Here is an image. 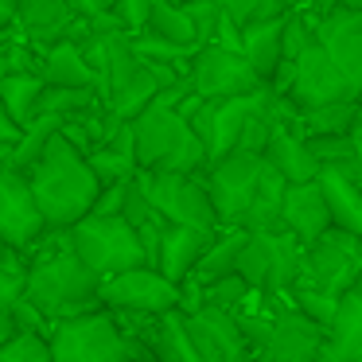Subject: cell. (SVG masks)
<instances>
[{
    "label": "cell",
    "instance_id": "cell-37",
    "mask_svg": "<svg viewBox=\"0 0 362 362\" xmlns=\"http://www.w3.org/2000/svg\"><path fill=\"white\" fill-rule=\"evenodd\" d=\"M180 4H183V12H187L191 28H195V40L199 43H214L222 20H226V12H222L218 0H180Z\"/></svg>",
    "mask_w": 362,
    "mask_h": 362
},
{
    "label": "cell",
    "instance_id": "cell-12",
    "mask_svg": "<svg viewBox=\"0 0 362 362\" xmlns=\"http://www.w3.org/2000/svg\"><path fill=\"white\" fill-rule=\"evenodd\" d=\"M257 172H261V156L257 152H242V148L226 152L222 160L203 168V187L211 195L218 230L242 226L245 206H250V195H253V183H257Z\"/></svg>",
    "mask_w": 362,
    "mask_h": 362
},
{
    "label": "cell",
    "instance_id": "cell-48",
    "mask_svg": "<svg viewBox=\"0 0 362 362\" xmlns=\"http://www.w3.org/2000/svg\"><path fill=\"white\" fill-rule=\"evenodd\" d=\"M245 362H265V358H261V354H250V358H245Z\"/></svg>",
    "mask_w": 362,
    "mask_h": 362
},
{
    "label": "cell",
    "instance_id": "cell-4",
    "mask_svg": "<svg viewBox=\"0 0 362 362\" xmlns=\"http://www.w3.org/2000/svg\"><path fill=\"white\" fill-rule=\"evenodd\" d=\"M47 351L51 362H129L133 354H144V346L121 331L113 312L94 308L51 323Z\"/></svg>",
    "mask_w": 362,
    "mask_h": 362
},
{
    "label": "cell",
    "instance_id": "cell-27",
    "mask_svg": "<svg viewBox=\"0 0 362 362\" xmlns=\"http://www.w3.org/2000/svg\"><path fill=\"white\" fill-rule=\"evenodd\" d=\"M284 187L288 183L265 164L261 156V172H257V183H253V195H250V206H245V218H242V230H276L281 226V199H284Z\"/></svg>",
    "mask_w": 362,
    "mask_h": 362
},
{
    "label": "cell",
    "instance_id": "cell-14",
    "mask_svg": "<svg viewBox=\"0 0 362 362\" xmlns=\"http://www.w3.org/2000/svg\"><path fill=\"white\" fill-rule=\"evenodd\" d=\"M183 327H187L191 351H195L199 362H245L250 354H257L234 315L214 304L191 308L183 315Z\"/></svg>",
    "mask_w": 362,
    "mask_h": 362
},
{
    "label": "cell",
    "instance_id": "cell-9",
    "mask_svg": "<svg viewBox=\"0 0 362 362\" xmlns=\"http://www.w3.org/2000/svg\"><path fill=\"white\" fill-rule=\"evenodd\" d=\"M273 90L261 86L253 94H238V98H218V102H199L195 113L187 117V125L195 129V136L206 148V164L222 160L226 152L238 148V136L250 125L253 113H261L269 102H273Z\"/></svg>",
    "mask_w": 362,
    "mask_h": 362
},
{
    "label": "cell",
    "instance_id": "cell-7",
    "mask_svg": "<svg viewBox=\"0 0 362 362\" xmlns=\"http://www.w3.org/2000/svg\"><path fill=\"white\" fill-rule=\"evenodd\" d=\"M358 276H362V238L358 234L327 226L312 245H304V265H300V276H296L300 288H312L320 296L339 300Z\"/></svg>",
    "mask_w": 362,
    "mask_h": 362
},
{
    "label": "cell",
    "instance_id": "cell-36",
    "mask_svg": "<svg viewBox=\"0 0 362 362\" xmlns=\"http://www.w3.org/2000/svg\"><path fill=\"white\" fill-rule=\"evenodd\" d=\"M250 292L253 288L238 273H226V276H218V281H211L206 288H199V300H203V304L222 308V312H238V308L250 300Z\"/></svg>",
    "mask_w": 362,
    "mask_h": 362
},
{
    "label": "cell",
    "instance_id": "cell-35",
    "mask_svg": "<svg viewBox=\"0 0 362 362\" xmlns=\"http://www.w3.org/2000/svg\"><path fill=\"white\" fill-rule=\"evenodd\" d=\"M0 362H51L47 339L32 331H8L0 339Z\"/></svg>",
    "mask_w": 362,
    "mask_h": 362
},
{
    "label": "cell",
    "instance_id": "cell-11",
    "mask_svg": "<svg viewBox=\"0 0 362 362\" xmlns=\"http://www.w3.org/2000/svg\"><path fill=\"white\" fill-rule=\"evenodd\" d=\"M292 110H315V105H331V102H358L362 90L339 71L327 59V51L315 43V35L304 43L296 59H292V82L284 90Z\"/></svg>",
    "mask_w": 362,
    "mask_h": 362
},
{
    "label": "cell",
    "instance_id": "cell-45",
    "mask_svg": "<svg viewBox=\"0 0 362 362\" xmlns=\"http://www.w3.org/2000/svg\"><path fill=\"white\" fill-rule=\"evenodd\" d=\"M281 4H288V8H331L339 0H281Z\"/></svg>",
    "mask_w": 362,
    "mask_h": 362
},
{
    "label": "cell",
    "instance_id": "cell-39",
    "mask_svg": "<svg viewBox=\"0 0 362 362\" xmlns=\"http://www.w3.org/2000/svg\"><path fill=\"white\" fill-rule=\"evenodd\" d=\"M308 141V152L315 156L320 168H335V164H346L354 160V144H351V133H331V136H304Z\"/></svg>",
    "mask_w": 362,
    "mask_h": 362
},
{
    "label": "cell",
    "instance_id": "cell-49",
    "mask_svg": "<svg viewBox=\"0 0 362 362\" xmlns=\"http://www.w3.org/2000/svg\"><path fill=\"white\" fill-rule=\"evenodd\" d=\"M4 250H8V245H4V242H0V253H4Z\"/></svg>",
    "mask_w": 362,
    "mask_h": 362
},
{
    "label": "cell",
    "instance_id": "cell-19",
    "mask_svg": "<svg viewBox=\"0 0 362 362\" xmlns=\"http://www.w3.org/2000/svg\"><path fill=\"white\" fill-rule=\"evenodd\" d=\"M74 12L66 0H16V16H12V40L32 43L35 51L66 40L74 28Z\"/></svg>",
    "mask_w": 362,
    "mask_h": 362
},
{
    "label": "cell",
    "instance_id": "cell-38",
    "mask_svg": "<svg viewBox=\"0 0 362 362\" xmlns=\"http://www.w3.org/2000/svg\"><path fill=\"white\" fill-rule=\"evenodd\" d=\"M218 4L238 28L257 24V20H273V16H284V12H288V4H281V0H218Z\"/></svg>",
    "mask_w": 362,
    "mask_h": 362
},
{
    "label": "cell",
    "instance_id": "cell-31",
    "mask_svg": "<svg viewBox=\"0 0 362 362\" xmlns=\"http://www.w3.org/2000/svg\"><path fill=\"white\" fill-rule=\"evenodd\" d=\"M354 110H358V102H331V105H315V110H296L292 113V125H296L300 136L351 133Z\"/></svg>",
    "mask_w": 362,
    "mask_h": 362
},
{
    "label": "cell",
    "instance_id": "cell-8",
    "mask_svg": "<svg viewBox=\"0 0 362 362\" xmlns=\"http://www.w3.org/2000/svg\"><path fill=\"white\" fill-rule=\"evenodd\" d=\"M133 183L172 226L218 230L211 195L203 187V172H141L136 168Z\"/></svg>",
    "mask_w": 362,
    "mask_h": 362
},
{
    "label": "cell",
    "instance_id": "cell-29",
    "mask_svg": "<svg viewBox=\"0 0 362 362\" xmlns=\"http://www.w3.org/2000/svg\"><path fill=\"white\" fill-rule=\"evenodd\" d=\"M40 94H43V78H40V74H16V71L0 74V105L8 110V117L16 121L20 129L35 117Z\"/></svg>",
    "mask_w": 362,
    "mask_h": 362
},
{
    "label": "cell",
    "instance_id": "cell-26",
    "mask_svg": "<svg viewBox=\"0 0 362 362\" xmlns=\"http://www.w3.org/2000/svg\"><path fill=\"white\" fill-rule=\"evenodd\" d=\"M40 78H43V86H86V90H98L94 71L86 66L78 43H71V40H59V43H51V47L40 51Z\"/></svg>",
    "mask_w": 362,
    "mask_h": 362
},
{
    "label": "cell",
    "instance_id": "cell-5",
    "mask_svg": "<svg viewBox=\"0 0 362 362\" xmlns=\"http://www.w3.org/2000/svg\"><path fill=\"white\" fill-rule=\"evenodd\" d=\"M304 265V242L292 238L284 226L276 230H245V242L238 250L234 273L261 296H281L296 284Z\"/></svg>",
    "mask_w": 362,
    "mask_h": 362
},
{
    "label": "cell",
    "instance_id": "cell-18",
    "mask_svg": "<svg viewBox=\"0 0 362 362\" xmlns=\"http://www.w3.org/2000/svg\"><path fill=\"white\" fill-rule=\"evenodd\" d=\"M315 362H362V276L339 296Z\"/></svg>",
    "mask_w": 362,
    "mask_h": 362
},
{
    "label": "cell",
    "instance_id": "cell-16",
    "mask_svg": "<svg viewBox=\"0 0 362 362\" xmlns=\"http://www.w3.org/2000/svg\"><path fill=\"white\" fill-rule=\"evenodd\" d=\"M43 230L47 226L32 199L28 175L16 168H0V242L8 250H32Z\"/></svg>",
    "mask_w": 362,
    "mask_h": 362
},
{
    "label": "cell",
    "instance_id": "cell-43",
    "mask_svg": "<svg viewBox=\"0 0 362 362\" xmlns=\"http://www.w3.org/2000/svg\"><path fill=\"white\" fill-rule=\"evenodd\" d=\"M351 144H354V160L362 164V98H358V110H354V125H351Z\"/></svg>",
    "mask_w": 362,
    "mask_h": 362
},
{
    "label": "cell",
    "instance_id": "cell-13",
    "mask_svg": "<svg viewBox=\"0 0 362 362\" xmlns=\"http://www.w3.org/2000/svg\"><path fill=\"white\" fill-rule=\"evenodd\" d=\"M187 82H191V90H195V98H203V102L253 94V90L265 86V82L257 78V71L242 59V51L218 47V43H199L195 47Z\"/></svg>",
    "mask_w": 362,
    "mask_h": 362
},
{
    "label": "cell",
    "instance_id": "cell-22",
    "mask_svg": "<svg viewBox=\"0 0 362 362\" xmlns=\"http://www.w3.org/2000/svg\"><path fill=\"white\" fill-rule=\"evenodd\" d=\"M214 238V230H195V226H172L168 222L164 234L156 242V257H152V269L160 276H168L172 284H183L195 269L199 253L206 250V242Z\"/></svg>",
    "mask_w": 362,
    "mask_h": 362
},
{
    "label": "cell",
    "instance_id": "cell-1",
    "mask_svg": "<svg viewBox=\"0 0 362 362\" xmlns=\"http://www.w3.org/2000/svg\"><path fill=\"white\" fill-rule=\"evenodd\" d=\"M32 250L35 253L24 250V257H28L24 300L35 312H43L55 323V320H71V315L102 308L98 304V276L71 250L66 230H43Z\"/></svg>",
    "mask_w": 362,
    "mask_h": 362
},
{
    "label": "cell",
    "instance_id": "cell-20",
    "mask_svg": "<svg viewBox=\"0 0 362 362\" xmlns=\"http://www.w3.org/2000/svg\"><path fill=\"white\" fill-rule=\"evenodd\" d=\"M292 113L296 110H288L273 125V133H269L261 156H265V164L273 168L284 183H308V180L320 175V164H315V156L308 152V141L296 133V125H292Z\"/></svg>",
    "mask_w": 362,
    "mask_h": 362
},
{
    "label": "cell",
    "instance_id": "cell-17",
    "mask_svg": "<svg viewBox=\"0 0 362 362\" xmlns=\"http://www.w3.org/2000/svg\"><path fill=\"white\" fill-rule=\"evenodd\" d=\"M315 183L323 191L331 226L362 238V164L358 160H346V164H335V168H320Z\"/></svg>",
    "mask_w": 362,
    "mask_h": 362
},
{
    "label": "cell",
    "instance_id": "cell-32",
    "mask_svg": "<svg viewBox=\"0 0 362 362\" xmlns=\"http://www.w3.org/2000/svg\"><path fill=\"white\" fill-rule=\"evenodd\" d=\"M98 105H102L98 90H86V86H43V94H40V105H35V113H55V117H74V113L98 110Z\"/></svg>",
    "mask_w": 362,
    "mask_h": 362
},
{
    "label": "cell",
    "instance_id": "cell-24",
    "mask_svg": "<svg viewBox=\"0 0 362 362\" xmlns=\"http://www.w3.org/2000/svg\"><path fill=\"white\" fill-rule=\"evenodd\" d=\"M288 16V12H284ZM284 16H273V20H257V24H245L238 28V51L242 59L257 71V78L269 86L276 63H281V35H284Z\"/></svg>",
    "mask_w": 362,
    "mask_h": 362
},
{
    "label": "cell",
    "instance_id": "cell-47",
    "mask_svg": "<svg viewBox=\"0 0 362 362\" xmlns=\"http://www.w3.org/2000/svg\"><path fill=\"white\" fill-rule=\"evenodd\" d=\"M129 362H156V358H152V354H133Z\"/></svg>",
    "mask_w": 362,
    "mask_h": 362
},
{
    "label": "cell",
    "instance_id": "cell-21",
    "mask_svg": "<svg viewBox=\"0 0 362 362\" xmlns=\"http://www.w3.org/2000/svg\"><path fill=\"white\" fill-rule=\"evenodd\" d=\"M281 226L288 230L292 238H300L304 245H312L323 230L331 226L327 203H323V191L315 180L308 183H288L281 199Z\"/></svg>",
    "mask_w": 362,
    "mask_h": 362
},
{
    "label": "cell",
    "instance_id": "cell-25",
    "mask_svg": "<svg viewBox=\"0 0 362 362\" xmlns=\"http://www.w3.org/2000/svg\"><path fill=\"white\" fill-rule=\"evenodd\" d=\"M90 172L98 175V183H117V180H133L136 175V152H133V125H117L110 141L94 144L86 152Z\"/></svg>",
    "mask_w": 362,
    "mask_h": 362
},
{
    "label": "cell",
    "instance_id": "cell-46",
    "mask_svg": "<svg viewBox=\"0 0 362 362\" xmlns=\"http://www.w3.org/2000/svg\"><path fill=\"white\" fill-rule=\"evenodd\" d=\"M8 331H12V327H8V315H4V312H0V339H4V335H8Z\"/></svg>",
    "mask_w": 362,
    "mask_h": 362
},
{
    "label": "cell",
    "instance_id": "cell-2",
    "mask_svg": "<svg viewBox=\"0 0 362 362\" xmlns=\"http://www.w3.org/2000/svg\"><path fill=\"white\" fill-rule=\"evenodd\" d=\"M24 175L47 230H66L78 218H86L98 199V187H102L98 175L90 172L86 156L63 133H55L43 144V152L35 156V164Z\"/></svg>",
    "mask_w": 362,
    "mask_h": 362
},
{
    "label": "cell",
    "instance_id": "cell-3",
    "mask_svg": "<svg viewBox=\"0 0 362 362\" xmlns=\"http://www.w3.org/2000/svg\"><path fill=\"white\" fill-rule=\"evenodd\" d=\"M133 152L141 172H203L206 148L187 125V117L152 98L133 121Z\"/></svg>",
    "mask_w": 362,
    "mask_h": 362
},
{
    "label": "cell",
    "instance_id": "cell-6",
    "mask_svg": "<svg viewBox=\"0 0 362 362\" xmlns=\"http://www.w3.org/2000/svg\"><path fill=\"white\" fill-rule=\"evenodd\" d=\"M66 242H71L78 261L98 281L113 273H125V269H136V265H148L141 250V238L133 234V226L121 214H86L74 226H66Z\"/></svg>",
    "mask_w": 362,
    "mask_h": 362
},
{
    "label": "cell",
    "instance_id": "cell-41",
    "mask_svg": "<svg viewBox=\"0 0 362 362\" xmlns=\"http://www.w3.org/2000/svg\"><path fill=\"white\" fill-rule=\"evenodd\" d=\"M133 180H117V183H102L98 187V199L94 206H90V214H121V206H125V191Z\"/></svg>",
    "mask_w": 362,
    "mask_h": 362
},
{
    "label": "cell",
    "instance_id": "cell-23",
    "mask_svg": "<svg viewBox=\"0 0 362 362\" xmlns=\"http://www.w3.org/2000/svg\"><path fill=\"white\" fill-rule=\"evenodd\" d=\"M144 331H136V343L144 346V354H152L156 362H199L191 351L187 327H183V312L172 308L164 315H141Z\"/></svg>",
    "mask_w": 362,
    "mask_h": 362
},
{
    "label": "cell",
    "instance_id": "cell-30",
    "mask_svg": "<svg viewBox=\"0 0 362 362\" xmlns=\"http://www.w3.org/2000/svg\"><path fill=\"white\" fill-rule=\"evenodd\" d=\"M141 32L160 35V40H168V43H180V47H199L195 28H191V20H187L180 0H152L148 20H144Z\"/></svg>",
    "mask_w": 362,
    "mask_h": 362
},
{
    "label": "cell",
    "instance_id": "cell-15",
    "mask_svg": "<svg viewBox=\"0 0 362 362\" xmlns=\"http://www.w3.org/2000/svg\"><path fill=\"white\" fill-rule=\"evenodd\" d=\"M312 35L331 63L362 90V12L346 4L320 8V16L312 20Z\"/></svg>",
    "mask_w": 362,
    "mask_h": 362
},
{
    "label": "cell",
    "instance_id": "cell-34",
    "mask_svg": "<svg viewBox=\"0 0 362 362\" xmlns=\"http://www.w3.org/2000/svg\"><path fill=\"white\" fill-rule=\"evenodd\" d=\"M28 284V257L24 250H4L0 253V312L8 315V308H16L24 300Z\"/></svg>",
    "mask_w": 362,
    "mask_h": 362
},
{
    "label": "cell",
    "instance_id": "cell-40",
    "mask_svg": "<svg viewBox=\"0 0 362 362\" xmlns=\"http://www.w3.org/2000/svg\"><path fill=\"white\" fill-rule=\"evenodd\" d=\"M148 8H152V0H110V12L113 20L121 24V32H141L144 20H148Z\"/></svg>",
    "mask_w": 362,
    "mask_h": 362
},
{
    "label": "cell",
    "instance_id": "cell-42",
    "mask_svg": "<svg viewBox=\"0 0 362 362\" xmlns=\"http://www.w3.org/2000/svg\"><path fill=\"white\" fill-rule=\"evenodd\" d=\"M20 141V125L8 117V110L0 105V144H16Z\"/></svg>",
    "mask_w": 362,
    "mask_h": 362
},
{
    "label": "cell",
    "instance_id": "cell-10",
    "mask_svg": "<svg viewBox=\"0 0 362 362\" xmlns=\"http://www.w3.org/2000/svg\"><path fill=\"white\" fill-rule=\"evenodd\" d=\"M183 292L168 276H160L152 265H136L125 273H113L98 281V304L105 312H125V315H164L180 308Z\"/></svg>",
    "mask_w": 362,
    "mask_h": 362
},
{
    "label": "cell",
    "instance_id": "cell-33",
    "mask_svg": "<svg viewBox=\"0 0 362 362\" xmlns=\"http://www.w3.org/2000/svg\"><path fill=\"white\" fill-rule=\"evenodd\" d=\"M156 90H160V86H156V78H152V74L141 66V71H136L133 78H129L125 86H121L117 94L110 98V102H105V110H110L117 121H133L136 113H141L144 105L152 102V98H156Z\"/></svg>",
    "mask_w": 362,
    "mask_h": 362
},
{
    "label": "cell",
    "instance_id": "cell-28",
    "mask_svg": "<svg viewBox=\"0 0 362 362\" xmlns=\"http://www.w3.org/2000/svg\"><path fill=\"white\" fill-rule=\"evenodd\" d=\"M245 242V230L242 226H230V230H214V238L206 242V250L199 253L195 269H191L187 281L199 284V288H206L211 281H218V276L234 273V261H238V250H242Z\"/></svg>",
    "mask_w": 362,
    "mask_h": 362
},
{
    "label": "cell",
    "instance_id": "cell-44",
    "mask_svg": "<svg viewBox=\"0 0 362 362\" xmlns=\"http://www.w3.org/2000/svg\"><path fill=\"white\" fill-rule=\"evenodd\" d=\"M12 16H16V0H0V32L12 28Z\"/></svg>",
    "mask_w": 362,
    "mask_h": 362
}]
</instances>
